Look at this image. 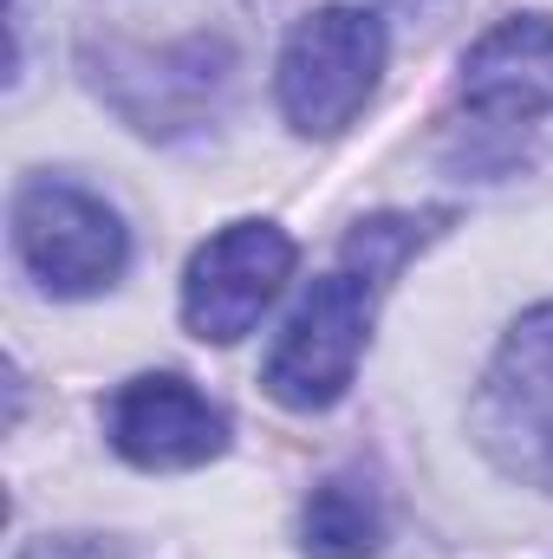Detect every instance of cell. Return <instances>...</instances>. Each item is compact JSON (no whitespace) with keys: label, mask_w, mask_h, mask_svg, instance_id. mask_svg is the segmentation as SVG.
<instances>
[{"label":"cell","mask_w":553,"mask_h":559,"mask_svg":"<svg viewBox=\"0 0 553 559\" xmlns=\"http://www.w3.org/2000/svg\"><path fill=\"white\" fill-rule=\"evenodd\" d=\"M286 274H293V235L274 222H235L196 248L183 274V325L202 345H235L274 306Z\"/></svg>","instance_id":"obj_5"},{"label":"cell","mask_w":553,"mask_h":559,"mask_svg":"<svg viewBox=\"0 0 553 559\" xmlns=\"http://www.w3.org/2000/svg\"><path fill=\"white\" fill-rule=\"evenodd\" d=\"M430 222L436 215H378V222H358V235L345 241V274H358L365 286H385L430 241Z\"/></svg>","instance_id":"obj_9"},{"label":"cell","mask_w":553,"mask_h":559,"mask_svg":"<svg viewBox=\"0 0 553 559\" xmlns=\"http://www.w3.org/2000/svg\"><path fill=\"white\" fill-rule=\"evenodd\" d=\"M13 248H20L26 274L46 293H66V299L111 286L125 274V254H131L125 222L98 195H85L72 182H52V176L20 182V195H13Z\"/></svg>","instance_id":"obj_4"},{"label":"cell","mask_w":553,"mask_h":559,"mask_svg":"<svg viewBox=\"0 0 553 559\" xmlns=\"http://www.w3.org/2000/svg\"><path fill=\"white\" fill-rule=\"evenodd\" d=\"M299 547L306 559H372L385 547V508L365 481L332 475L313 488L306 514H299Z\"/></svg>","instance_id":"obj_8"},{"label":"cell","mask_w":553,"mask_h":559,"mask_svg":"<svg viewBox=\"0 0 553 559\" xmlns=\"http://www.w3.org/2000/svg\"><path fill=\"white\" fill-rule=\"evenodd\" d=\"M372 332V286L358 274H326L299 293V306L286 312L274 352H268V397L286 411H326L345 397L358 352Z\"/></svg>","instance_id":"obj_3"},{"label":"cell","mask_w":553,"mask_h":559,"mask_svg":"<svg viewBox=\"0 0 553 559\" xmlns=\"http://www.w3.org/2000/svg\"><path fill=\"white\" fill-rule=\"evenodd\" d=\"M20 559H118V547L85 540V534H59V540H33Z\"/></svg>","instance_id":"obj_10"},{"label":"cell","mask_w":553,"mask_h":559,"mask_svg":"<svg viewBox=\"0 0 553 559\" xmlns=\"http://www.w3.org/2000/svg\"><path fill=\"white\" fill-rule=\"evenodd\" d=\"M385 72V26L365 7H319L293 26L286 52H280L274 92L280 118L299 138H339L365 98L378 92Z\"/></svg>","instance_id":"obj_1"},{"label":"cell","mask_w":553,"mask_h":559,"mask_svg":"<svg viewBox=\"0 0 553 559\" xmlns=\"http://www.w3.org/2000/svg\"><path fill=\"white\" fill-rule=\"evenodd\" d=\"M105 436L111 449L150 468V475H169V468H202L228 449V417L176 371H143L131 378L111 404H105Z\"/></svg>","instance_id":"obj_6"},{"label":"cell","mask_w":553,"mask_h":559,"mask_svg":"<svg viewBox=\"0 0 553 559\" xmlns=\"http://www.w3.org/2000/svg\"><path fill=\"white\" fill-rule=\"evenodd\" d=\"M462 105L489 124H534L553 105V20L515 13L462 59Z\"/></svg>","instance_id":"obj_7"},{"label":"cell","mask_w":553,"mask_h":559,"mask_svg":"<svg viewBox=\"0 0 553 559\" xmlns=\"http://www.w3.org/2000/svg\"><path fill=\"white\" fill-rule=\"evenodd\" d=\"M475 436L502 475L553 488V299L502 338L475 391Z\"/></svg>","instance_id":"obj_2"}]
</instances>
